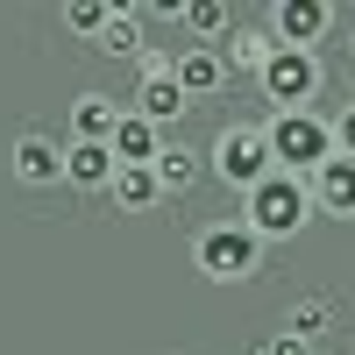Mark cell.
I'll use <instances>...</instances> for the list:
<instances>
[{
	"label": "cell",
	"mask_w": 355,
	"mask_h": 355,
	"mask_svg": "<svg viewBox=\"0 0 355 355\" xmlns=\"http://www.w3.org/2000/svg\"><path fill=\"white\" fill-rule=\"evenodd\" d=\"M234 220H242V227L256 234L263 249H270V242H291V234H299V227L313 220V192H306V178H284V171H270L256 192H242V214H234Z\"/></svg>",
	"instance_id": "6da1fadb"
},
{
	"label": "cell",
	"mask_w": 355,
	"mask_h": 355,
	"mask_svg": "<svg viewBox=\"0 0 355 355\" xmlns=\"http://www.w3.org/2000/svg\"><path fill=\"white\" fill-rule=\"evenodd\" d=\"M263 256H270V249H263L234 214H227V220H206V227L192 234V270H199L206 284H249V277L263 270Z\"/></svg>",
	"instance_id": "7a4b0ae2"
},
{
	"label": "cell",
	"mask_w": 355,
	"mask_h": 355,
	"mask_svg": "<svg viewBox=\"0 0 355 355\" xmlns=\"http://www.w3.org/2000/svg\"><path fill=\"white\" fill-rule=\"evenodd\" d=\"M263 142H270V164L284 178H313L320 164L334 157V128H327V114H270L263 121Z\"/></svg>",
	"instance_id": "3957f363"
},
{
	"label": "cell",
	"mask_w": 355,
	"mask_h": 355,
	"mask_svg": "<svg viewBox=\"0 0 355 355\" xmlns=\"http://www.w3.org/2000/svg\"><path fill=\"white\" fill-rule=\"evenodd\" d=\"M206 171L220 178L227 192H256L263 178H270V142H263V121H227L214 135V157H206Z\"/></svg>",
	"instance_id": "277c9868"
},
{
	"label": "cell",
	"mask_w": 355,
	"mask_h": 355,
	"mask_svg": "<svg viewBox=\"0 0 355 355\" xmlns=\"http://www.w3.org/2000/svg\"><path fill=\"white\" fill-rule=\"evenodd\" d=\"M256 85L270 100V114H306L320 100V85H327V64H320V50H277L256 71Z\"/></svg>",
	"instance_id": "5b68a950"
},
{
	"label": "cell",
	"mask_w": 355,
	"mask_h": 355,
	"mask_svg": "<svg viewBox=\"0 0 355 355\" xmlns=\"http://www.w3.org/2000/svg\"><path fill=\"white\" fill-rule=\"evenodd\" d=\"M263 28L277 36V50H320L334 36V0H277Z\"/></svg>",
	"instance_id": "8992f818"
},
{
	"label": "cell",
	"mask_w": 355,
	"mask_h": 355,
	"mask_svg": "<svg viewBox=\"0 0 355 355\" xmlns=\"http://www.w3.org/2000/svg\"><path fill=\"white\" fill-rule=\"evenodd\" d=\"M8 171H15V185H28V192L64 185V142L43 135V128H21L15 150H8Z\"/></svg>",
	"instance_id": "52a82bcc"
},
{
	"label": "cell",
	"mask_w": 355,
	"mask_h": 355,
	"mask_svg": "<svg viewBox=\"0 0 355 355\" xmlns=\"http://www.w3.org/2000/svg\"><path fill=\"white\" fill-rule=\"evenodd\" d=\"M171 78H178V93H185V100H220L234 71H227V57H220V50L185 43V50L171 57Z\"/></svg>",
	"instance_id": "ba28073f"
},
{
	"label": "cell",
	"mask_w": 355,
	"mask_h": 355,
	"mask_svg": "<svg viewBox=\"0 0 355 355\" xmlns=\"http://www.w3.org/2000/svg\"><path fill=\"white\" fill-rule=\"evenodd\" d=\"M306 192H313V214L355 220V157H327V164L306 178Z\"/></svg>",
	"instance_id": "9c48e42d"
},
{
	"label": "cell",
	"mask_w": 355,
	"mask_h": 355,
	"mask_svg": "<svg viewBox=\"0 0 355 355\" xmlns=\"http://www.w3.org/2000/svg\"><path fill=\"white\" fill-rule=\"evenodd\" d=\"M164 142H171L164 128H150V121H142V114H128V107H121V121H114L107 150H114V164H121V171H150Z\"/></svg>",
	"instance_id": "30bf717a"
},
{
	"label": "cell",
	"mask_w": 355,
	"mask_h": 355,
	"mask_svg": "<svg viewBox=\"0 0 355 355\" xmlns=\"http://www.w3.org/2000/svg\"><path fill=\"white\" fill-rule=\"evenodd\" d=\"M114 171H121V164H114L107 142H64V185L71 192H107Z\"/></svg>",
	"instance_id": "8fae6325"
},
{
	"label": "cell",
	"mask_w": 355,
	"mask_h": 355,
	"mask_svg": "<svg viewBox=\"0 0 355 355\" xmlns=\"http://www.w3.org/2000/svg\"><path fill=\"white\" fill-rule=\"evenodd\" d=\"M185 93H178V78L171 71H157V78H135V107L128 114H142V121L150 128H171V121H185Z\"/></svg>",
	"instance_id": "7c38bea8"
},
{
	"label": "cell",
	"mask_w": 355,
	"mask_h": 355,
	"mask_svg": "<svg viewBox=\"0 0 355 355\" xmlns=\"http://www.w3.org/2000/svg\"><path fill=\"white\" fill-rule=\"evenodd\" d=\"M114 121H121V100L100 93V85L71 100V142H107V135H114Z\"/></svg>",
	"instance_id": "4fadbf2b"
},
{
	"label": "cell",
	"mask_w": 355,
	"mask_h": 355,
	"mask_svg": "<svg viewBox=\"0 0 355 355\" xmlns=\"http://www.w3.org/2000/svg\"><path fill=\"white\" fill-rule=\"evenodd\" d=\"M93 43L107 57H142V8H135V0H107V28Z\"/></svg>",
	"instance_id": "5bb4252c"
},
{
	"label": "cell",
	"mask_w": 355,
	"mask_h": 355,
	"mask_svg": "<svg viewBox=\"0 0 355 355\" xmlns=\"http://www.w3.org/2000/svg\"><path fill=\"white\" fill-rule=\"evenodd\" d=\"M327 327H334V299H327V291H306V299H291V313H284V334H291V341L320 348V341H327Z\"/></svg>",
	"instance_id": "9a60e30c"
},
{
	"label": "cell",
	"mask_w": 355,
	"mask_h": 355,
	"mask_svg": "<svg viewBox=\"0 0 355 355\" xmlns=\"http://www.w3.org/2000/svg\"><path fill=\"white\" fill-rule=\"evenodd\" d=\"M150 171H157L164 199H178V192H192V185H199V171H206V164H199V150H185V142H164Z\"/></svg>",
	"instance_id": "2e32d148"
},
{
	"label": "cell",
	"mask_w": 355,
	"mask_h": 355,
	"mask_svg": "<svg viewBox=\"0 0 355 355\" xmlns=\"http://www.w3.org/2000/svg\"><path fill=\"white\" fill-rule=\"evenodd\" d=\"M107 199L121 206V214H157V206H164V185H157V171H114Z\"/></svg>",
	"instance_id": "e0dca14e"
},
{
	"label": "cell",
	"mask_w": 355,
	"mask_h": 355,
	"mask_svg": "<svg viewBox=\"0 0 355 355\" xmlns=\"http://www.w3.org/2000/svg\"><path fill=\"white\" fill-rule=\"evenodd\" d=\"M220 57H227V71H263L277 57V36L270 28H234V36L220 43Z\"/></svg>",
	"instance_id": "ac0fdd59"
},
{
	"label": "cell",
	"mask_w": 355,
	"mask_h": 355,
	"mask_svg": "<svg viewBox=\"0 0 355 355\" xmlns=\"http://www.w3.org/2000/svg\"><path fill=\"white\" fill-rule=\"evenodd\" d=\"M185 28H192V43L220 50L234 36V15H227V0H185Z\"/></svg>",
	"instance_id": "d6986e66"
},
{
	"label": "cell",
	"mask_w": 355,
	"mask_h": 355,
	"mask_svg": "<svg viewBox=\"0 0 355 355\" xmlns=\"http://www.w3.org/2000/svg\"><path fill=\"white\" fill-rule=\"evenodd\" d=\"M64 28H71V36H85V43H93L100 28H107V0H64Z\"/></svg>",
	"instance_id": "ffe728a7"
},
{
	"label": "cell",
	"mask_w": 355,
	"mask_h": 355,
	"mask_svg": "<svg viewBox=\"0 0 355 355\" xmlns=\"http://www.w3.org/2000/svg\"><path fill=\"white\" fill-rule=\"evenodd\" d=\"M327 128H334V157H355V100L341 114H327Z\"/></svg>",
	"instance_id": "44dd1931"
},
{
	"label": "cell",
	"mask_w": 355,
	"mask_h": 355,
	"mask_svg": "<svg viewBox=\"0 0 355 355\" xmlns=\"http://www.w3.org/2000/svg\"><path fill=\"white\" fill-rule=\"evenodd\" d=\"M256 355H313V348H306V341H291V334H270Z\"/></svg>",
	"instance_id": "7402d4cb"
},
{
	"label": "cell",
	"mask_w": 355,
	"mask_h": 355,
	"mask_svg": "<svg viewBox=\"0 0 355 355\" xmlns=\"http://www.w3.org/2000/svg\"><path fill=\"white\" fill-rule=\"evenodd\" d=\"M142 15H150V21H185V0H150Z\"/></svg>",
	"instance_id": "603a6c76"
},
{
	"label": "cell",
	"mask_w": 355,
	"mask_h": 355,
	"mask_svg": "<svg viewBox=\"0 0 355 355\" xmlns=\"http://www.w3.org/2000/svg\"><path fill=\"white\" fill-rule=\"evenodd\" d=\"M348 57H355V21H348Z\"/></svg>",
	"instance_id": "cb8c5ba5"
},
{
	"label": "cell",
	"mask_w": 355,
	"mask_h": 355,
	"mask_svg": "<svg viewBox=\"0 0 355 355\" xmlns=\"http://www.w3.org/2000/svg\"><path fill=\"white\" fill-rule=\"evenodd\" d=\"M313 355H334V348H313Z\"/></svg>",
	"instance_id": "d4e9b609"
}]
</instances>
